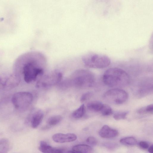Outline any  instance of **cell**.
Segmentation results:
<instances>
[{
    "mask_svg": "<svg viewBox=\"0 0 153 153\" xmlns=\"http://www.w3.org/2000/svg\"><path fill=\"white\" fill-rule=\"evenodd\" d=\"M120 141V143L123 145L128 146H134L137 143V141L136 138L131 137L122 138Z\"/></svg>",
    "mask_w": 153,
    "mask_h": 153,
    "instance_id": "cell-16",
    "label": "cell"
},
{
    "mask_svg": "<svg viewBox=\"0 0 153 153\" xmlns=\"http://www.w3.org/2000/svg\"><path fill=\"white\" fill-rule=\"evenodd\" d=\"M44 117L43 112L40 110L36 112L33 115L31 121V127L34 128H37L41 123Z\"/></svg>",
    "mask_w": 153,
    "mask_h": 153,
    "instance_id": "cell-10",
    "label": "cell"
},
{
    "mask_svg": "<svg viewBox=\"0 0 153 153\" xmlns=\"http://www.w3.org/2000/svg\"><path fill=\"white\" fill-rule=\"evenodd\" d=\"M82 61L87 66L94 68H102L108 66L111 60L108 56L101 54L88 53L83 55Z\"/></svg>",
    "mask_w": 153,
    "mask_h": 153,
    "instance_id": "cell-3",
    "label": "cell"
},
{
    "mask_svg": "<svg viewBox=\"0 0 153 153\" xmlns=\"http://www.w3.org/2000/svg\"><path fill=\"white\" fill-rule=\"evenodd\" d=\"M10 149V143L6 138L0 140V153H6Z\"/></svg>",
    "mask_w": 153,
    "mask_h": 153,
    "instance_id": "cell-14",
    "label": "cell"
},
{
    "mask_svg": "<svg viewBox=\"0 0 153 153\" xmlns=\"http://www.w3.org/2000/svg\"><path fill=\"white\" fill-rule=\"evenodd\" d=\"M73 81L75 85L79 87H90L94 84L95 80L94 75L91 72L87 70H78Z\"/></svg>",
    "mask_w": 153,
    "mask_h": 153,
    "instance_id": "cell-5",
    "label": "cell"
},
{
    "mask_svg": "<svg viewBox=\"0 0 153 153\" xmlns=\"http://www.w3.org/2000/svg\"><path fill=\"white\" fill-rule=\"evenodd\" d=\"M128 111H119L114 113L113 115L114 119L116 120L124 119L128 114Z\"/></svg>",
    "mask_w": 153,
    "mask_h": 153,
    "instance_id": "cell-20",
    "label": "cell"
},
{
    "mask_svg": "<svg viewBox=\"0 0 153 153\" xmlns=\"http://www.w3.org/2000/svg\"><path fill=\"white\" fill-rule=\"evenodd\" d=\"M62 119V117L60 115H56L49 117L47 121V123L50 126L56 125L60 123Z\"/></svg>",
    "mask_w": 153,
    "mask_h": 153,
    "instance_id": "cell-17",
    "label": "cell"
},
{
    "mask_svg": "<svg viewBox=\"0 0 153 153\" xmlns=\"http://www.w3.org/2000/svg\"><path fill=\"white\" fill-rule=\"evenodd\" d=\"M140 146L142 148L144 149H146L149 147V145L148 143L145 141H140L139 143Z\"/></svg>",
    "mask_w": 153,
    "mask_h": 153,
    "instance_id": "cell-23",
    "label": "cell"
},
{
    "mask_svg": "<svg viewBox=\"0 0 153 153\" xmlns=\"http://www.w3.org/2000/svg\"><path fill=\"white\" fill-rule=\"evenodd\" d=\"M72 151L76 153H92L93 149L88 145L79 144L74 146Z\"/></svg>",
    "mask_w": 153,
    "mask_h": 153,
    "instance_id": "cell-11",
    "label": "cell"
},
{
    "mask_svg": "<svg viewBox=\"0 0 153 153\" xmlns=\"http://www.w3.org/2000/svg\"><path fill=\"white\" fill-rule=\"evenodd\" d=\"M53 148L44 141L40 142L38 147L39 150L42 153H53Z\"/></svg>",
    "mask_w": 153,
    "mask_h": 153,
    "instance_id": "cell-13",
    "label": "cell"
},
{
    "mask_svg": "<svg viewBox=\"0 0 153 153\" xmlns=\"http://www.w3.org/2000/svg\"><path fill=\"white\" fill-rule=\"evenodd\" d=\"M46 62V58L43 53L39 51H31L19 56L15 65L21 68L25 81L29 83L35 80L38 75L43 73V66Z\"/></svg>",
    "mask_w": 153,
    "mask_h": 153,
    "instance_id": "cell-1",
    "label": "cell"
},
{
    "mask_svg": "<svg viewBox=\"0 0 153 153\" xmlns=\"http://www.w3.org/2000/svg\"><path fill=\"white\" fill-rule=\"evenodd\" d=\"M33 100V95L30 93L21 91L14 94L12 98V102L16 108L23 110L28 108Z\"/></svg>",
    "mask_w": 153,
    "mask_h": 153,
    "instance_id": "cell-6",
    "label": "cell"
},
{
    "mask_svg": "<svg viewBox=\"0 0 153 153\" xmlns=\"http://www.w3.org/2000/svg\"><path fill=\"white\" fill-rule=\"evenodd\" d=\"M20 82V77L15 74L0 75V89L11 90L18 85Z\"/></svg>",
    "mask_w": 153,
    "mask_h": 153,
    "instance_id": "cell-7",
    "label": "cell"
},
{
    "mask_svg": "<svg viewBox=\"0 0 153 153\" xmlns=\"http://www.w3.org/2000/svg\"><path fill=\"white\" fill-rule=\"evenodd\" d=\"M137 112L140 114H152L153 112V105L150 104L146 106L143 107L138 110Z\"/></svg>",
    "mask_w": 153,
    "mask_h": 153,
    "instance_id": "cell-18",
    "label": "cell"
},
{
    "mask_svg": "<svg viewBox=\"0 0 153 153\" xmlns=\"http://www.w3.org/2000/svg\"><path fill=\"white\" fill-rule=\"evenodd\" d=\"M102 114L103 116H108L112 113V110L111 108L108 105L103 104L100 111Z\"/></svg>",
    "mask_w": 153,
    "mask_h": 153,
    "instance_id": "cell-19",
    "label": "cell"
},
{
    "mask_svg": "<svg viewBox=\"0 0 153 153\" xmlns=\"http://www.w3.org/2000/svg\"><path fill=\"white\" fill-rule=\"evenodd\" d=\"M92 93L91 92H88L84 93L81 97L80 101L84 102L89 99L92 95Z\"/></svg>",
    "mask_w": 153,
    "mask_h": 153,
    "instance_id": "cell-22",
    "label": "cell"
},
{
    "mask_svg": "<svg viewBox=\"0 0 153 153\" xmlns=\"http://www.w3.org/2000/svg\"><path fill=\"white\" fill-rule=\"evenodd\" d=\"M85 112V107L84 104H82L73 112L72 116L74 118L79 119L82 118L84 115Z\"/></svg>",
    "mask_w": 153,
    "mask_h": 153,
    "instance_id": "cell-15",
    "label": "cell"
},
{
    "mask_svg": "<svg viewBox=\"0 0 153 153\" xmlns=\"http://www.w3.org/2000/svg\"><path fill=\"white\" fill-rule=\"evenodd\" d=\"M53 153H64L62 149L59 148H53Z\"/></svg>",
    "mask_w": 153,
    "mask_h": 153,
    "instance_id": "cell-24",
    "label": "cell"
},
{
    "mask_svg": "<svg viewBox=\"0 0 153 153\" xmlns=\"http://www.w3.org/2000/svg\"><path fill=\"white\" fill-rule=\"evenodd\" d=\"M52 138L56 143H62L74 141L77 139V137L73 133H57L53 135Z\"/></svg>",
    "mask_w": 153,
    "mask_h": 153,
    "instance_id": "cell-8",
    "label": "cell"
},
{
    "mask_svg": "<svg viewBox=\"0 0 153 153\" xmlns=\"http://www.w3.org/2000/svg\"><path fill=\"white\" fill-rule=\"evenodd\" d=\"M128 97L126 91L119 88L110 89L105 92L103 96L104 100L107 102L117 105L124 103Z\"/></svg>",
    "mask_w": 153,
    "mask_h": 153,
    "instance_id": "cell-4",
    "label": "cell"
},
{
    "mask_svg": "<svg viewBox=\"0 0 153 153\" xmlns=\"http://www.w3.org/2000/svg\"><path fill=\"white\" fill-rule=\"evenodd\" d=\"M86 141L88 144L93 146H96L97 143V139L92 136L88 137Z\"/></svg>",
    "mask_w": 153,
    "mask_h": 153,
    "instance_id": "cell-21",
    "label": "cell"
},
{
    "mask_svg": "<svg viewBox=\"0 0 153 153\" xmlns=\"http://www.w3.org/2000/svg\"><path fill=\"white\" fill-rule=\"evenodd\" d=\"M99 134L102 138H111L117 136L119 132L117 130L112 128L107 125H105L100 129Z\"/></svg>",
    "mask_w": 153,
    "mask_h": 153,
    "instance_id": "cell-9",
    "label": "cell"
},
{
    "mask_svg": "<svg viewBox=\"0 0 153 153\" xmlns=\"http://www.w3.org/2000/svg\"><path fill=\"white\" fill-rule=\"evenodd\" d=\"M66 153H76L72 151H70L67 152Z\"/></svg>",
    "mask_w": 153,
    "mask_h": 153,
    "instance_id": "cell-26",
    "label": "cell"
},
{
    "mask_svg": "<svg viewBox=\"0 0 153 153\" xmlns=\"http://www.w3.org/2000/svg\"><path fill=\"white\" fill-rule=\"evenodd\" d=\"M148 151L149 153H153V145H151L148 148Z\"/></svg>",
    "mask_w": 153,
    "mask_h": 153,
    "instance_id": "cell-25",
    "label": "cell"
},
{
    "mask_svg": "<svg viewBox=\"0 0 153 153\" xmlns=\"http://www.w3.org/2000/svg\"><path fill=\"white\" fill-rule=\"evenodd\" d=\"M103 104L100 102L94 101L89 102L87 105L88 108L90 111L94 112L100 111Z\"/></svg>",
    "mask_w": 153,
    "mask_h": 153,
    "instance_id": "cell-12",
    "label": "cell"
},
{
    "mask_svg": "<svg viewBox=\"0 0 153 153\" xmlns=\"http://www.w3.org/2000/svg\"><path fill=\"white\" fill-rule=\"evenodd\" d=\"M102 80L107 86L118 88L128 85L130 79L128 74L123 69L117 68H112L105 72Z\"/></svg>",
    "mask_w": 153,
    "mask_h": 153,
    "instance_id": "cell-2",
    "label": "cell"
}]
</instances>
